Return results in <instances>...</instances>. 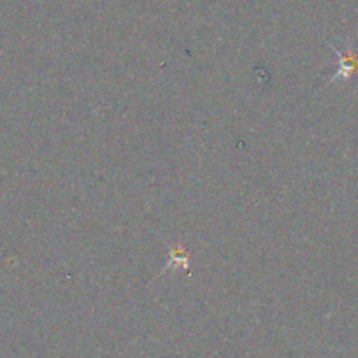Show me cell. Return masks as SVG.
<instances>
[{
  "label": "cell",
  "mask_w": 358,
  "mask_h": 358,
  "mask_svg": "<svg viewBox=\"0 0 358 358\" xmlns=\"http://www.w3.org/2000/svg\"><path fill=\"white\" fill-rule=\"evenodd\" d=\"M339 57H341V67H339V72L336 74V78H348V76H351L358 69V62L351 51L339 53Z\"/></svg>",
  "instance_id": "obj_1"
}]
</instances>
